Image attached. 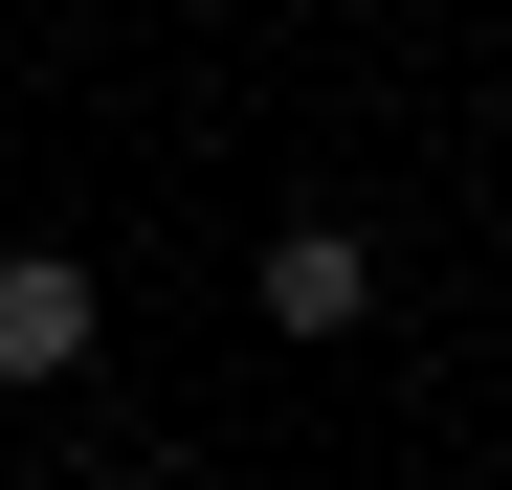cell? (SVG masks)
<instances>
[{"mask_svg": "<svg viewBox=\"0 0 512 490\" xmlns=\"http://www.w3.org/2000/svg\"><path fill=\"white\" fill-rule=\"evenodd\" d=\"M245 290H268V335H357V312H379V245H357V223H268Z\"/></svg>", "mask_w": 512, "mask_h": 490, "instance_id": "cell-2", "label": "cell"}, {"mask_svg": "<svg viewBox=\"0 0 512 490\" xmlns=\"http://www.w3.org/2000/svg\"><path fill=\"white\" fill-rule=\"evenodd\" d=\"M90 335H112V290L67 268V245H0V401H45V379H90Z\"/></svg>", "mask_w": 512, "mask_h": 490, "instance_id": "cell-1", "label": "cell"}]
</instances>
